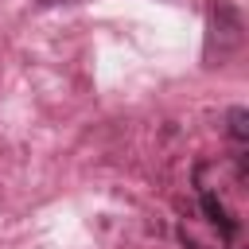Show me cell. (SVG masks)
<instances>
[{
    "instance_id": "6da1fadb",
    "label": "cell",
    "mask_w": 249,
    "mask_h": 249,
    "mask_svg": "<svg viewBox=\"0 0 249 249\" xmlns=\"http://www.w3.org/2000/svg\"><path fill=\"white\" fill-rule=\"evenodd\" d=\"M230 132H233V140H245V109L230 113Z\"/></svg>"
},
{
    "instance_id": "7a4b0ae2",
    "label": "cell",
    "mask_w": 249,
    "mask_h": 249,
    "mask_svg": "<svg viewBox=\"0 0 249 249\" xmlns=\"http://www.w3.org/2000/svg\"><path fill=\"white\" fill-rule=\"evenodd\" d=\"M39 4H54V0H39Z\"/></svg>"
}]
</instances>
